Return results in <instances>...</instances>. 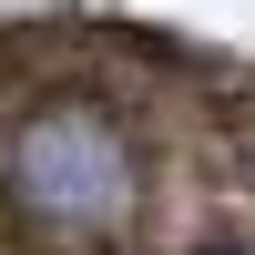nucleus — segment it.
Wrapping results in <instances>:
<instances>
[{
    "instance_id": "obj_2",
    "label": "nucleus",
    "mask_w": 255,
    "mask_h": 255,
    "mask_svg": "<svg viewBox=\"0 0 255 255\" xmlns=\"http://www.w3.org/2000/svg\"><path fill=\"white\" fill-rule=\"evenodd\" d=\"M215 255H255V245H215Z\"/></svg>"
},
{
    "instance_id": "obj_1",
    "label": "nucleus",
    "mask_w": 255,
    "mask_h": 255,
    "mask_svg": "<svg viewBox=\"0 0 255 255\" xmlns=\"http://www.w3.org/2000/svg\"><path fill=\"white\" fill-rule=\"evenodd\" d=\"M0 194L51 245H113L143 215V143L92 92H51L0 133Z\"/></svg>"
}]
</instances>
